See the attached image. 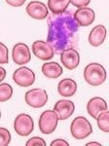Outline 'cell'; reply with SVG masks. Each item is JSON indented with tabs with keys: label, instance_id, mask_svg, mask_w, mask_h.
I'll return each mask as SVG.
<instances>
[{
	"label": "cell",
	"instance_id": "cell-29",
	"mask_svg": "<svg viewBox=\"0 0 109 146\" xmlns=\"http://www.w3.org/2000/svg\"><path fill=\"white\" fill-rule=\"evenodd\" d=\"M0 119H1V111H0Z\"/></svg>",
	"mask_w": 109,
	"mask_h": 146
},
{
	"label": "cell",
	"instance_id": "cell-27",
	"mask_svg": "<svg viewBox=\"0 0 109 146\" xmlns=\"http://www.w3.org/2000/svg\"><path fill=\"white\" fill-rule=\"evenodd\" d=\"M6 77V70L3 67H0V82H2Z\"/></svg>",
	"mask_w": 109,
	"mask_h": 146
},
{
	"label": "cell",
	"instance_id": "cell-16",
	"mask_svg": "<svg viewBox=\"0 0 109 146\" xmlns=\"http://www.w3.org/2000/svg\"><path fill=\"white\" fill-rule=\"evenodd\" d=\"M58 91L60 96H65V98H69V96H72L76 94L77 84L73 79L70 78L62 79L58 83Z\"/></svg>",
	"mask_w": 109,
	"mask_h": 146
},
{
	"label": "cell",
	"instance_id": "cell-13",
	"mask_svg": "<svg viewBox=\"0 0 109 146\" xmlns=\"http://www.w3.org/2000/svg\"><path fill=\"white\" fill-rule=\"evenodd\" d=\"M75 105L72 101L70 100H58L54 104V111L58 115V120H66L68 119L71 115L74 113Z\"/></svg>",
	"mask_w": 109,
	"mask_h": 146
},
{
	"label": "cell",
	"instance_id": "cell-8",
	"mask_svg": "<svg viewBox=\"0 0 109 146\" xmlns=\"http://www.w3.org/2000/svg\"><path fill=\"white\" fill-rule=\"evenodd\" d=\"M32 52L36 58H40L42 60H49L53 58L54 55V51L48 42L41 41H35L32 44Z\"/></svg>",
	"mask_w": 109,
	"mask_h": 146
},
{
	"label": "cell",
	"instance_id": "cell-7",
	"mask_svg": "<svg viewBox=\"0 0 109 146\" xmlns=\"http://www.w3.org/2000/svg\"><path fill=\"white\" fill-rule=\"evenodd\" d=\"M13 80L21 87H29L35 81V73L28 67H20L14 72Z\"/></svg>",
	"mask_w": 109,
	"mask_h": 146
},
{
	"label": "cell",
	"instance_id": "cell-18",
	"mask_svg": "<svg viewBox=\"0 0 109 146\" xmlns=\"http://www.w3.org/2000/svg\"><path fill=\"white\" fill-rule=\"evenodd\" d=\"M69 0H48V8L53 14H60L66 11Z\"/></svg>",
	"mask_w": 109,
	"mask_h": 146
},
{
	"label": "cell",
	"instance_id": "cell-24",
	"mask_svg": "<svg viewBox=\"0 0 109 146\" xmlns=\"http://www.w3.org/2000/svg\"><path fill=\"white\" fill-rule=\"evenodd\" d=\"M90 2H91V0H69V3L74 5L75 7H78V8L87 7L90 4Z\"/></svg>",
	"mask_w": 109,
	"mask_h": 146
},
{
	"label": "cell",
	"instance_id": "cell-23",
	"mask_svg": "<svg viewBox=\"0 0 109 146\" xmlns=\"http://www.w3.org/2000/svg\"><path fill=\"white\" fill-rule=\"evenodd\" d=\"M27 146H46V142L43 138L34 136V137H31L27 140Z\"/></svg>",
	"mask_w": 109,
	"mask_h": 146
},
{
	"label": "cell",
	"instance_id": "cell-28",
	"mask_svg": "<svg viewBox=\"0 0 109 146\" xmlns=\"http://www.w3.org/2000/svg\"><path fill=\"white\" fill-rule=\"evenodd\" d=\"M91 145H96V146H100L101 144H100V143H98V142H89V143H87V146H91Z\"/></svg>",
	"mask_w": 109,
	"mask_h": 146
},
{
	"label": "cell",
	"instance_id": "cell-11",
	"mask_svg": "<svg viewBox=\"0 0 109 146\" xmlns=\"http://www.w3.org/2000/svg\"><path fill=\"white\" fill-rule=\"evenodd\" d=\"M60 60L67 69L73 70L79 65L80 55L74 48L66 49L60 53Z\"/></svg>",
	"mask_w": 109,
	"mask_h": 146
},
{
	"label": "cell",
	"instance_id": "cell-19",
	"mask_svg": "<svg viewBox=\"0 0 109 146\" xmlns=\"http://www.w3.org/2000/svg\"><path fill=\"white\" fill-rule=\"evenodd\" d=\"M96 121H98V126L99 129L103 131V133H109V112L108 110L101 112L96 117Z\"/></svg>",
	"mask_w": 109,
	"mask_h": 146
},
{
	"label": "cell",
	"instance_id": "cell-10",
	"mask_svg": "<svg viewBox=\"0 0 109 146\" xmlns=\"http://www.w3.org/2000/svg\"><path fill=\"white\" fill-rule=\"evenodd\" d=\"M73 17H74L79 27H89L94 22L96 14H94L93 9L81 7L77 11H75V13L73 14Z\"/></svg>",
	"mask_w": 109,
	"mask_h": 146
},
{
	"label": "cell",
	"instance_id": "cell-9",
	"mask_svg": "<svg viewBox=\"0 0 109 146\" xmlns=\"http://www.w3.org/2000/svg\"><path fill=\"white\" fill-rule=\"evenodd\" d=\"M12 56H13V60L15 62V63L19 65L25 64L31 60L29 48L27 44L23 43H18L14 46Z\"/></svg>",
	"mask_w": 109,
	"mask_h": 146
},
{
	"label": "cell",
	"instance_id": "cell-5",
	"mask_svg": "<svg viewBox=\"0 0 109 146\" xmlns=\"http://www.w3.org/2000/svg\"><path fill=\"white\" fill-rule=\"evenodd\" d=\"M14 129L16 133L21 136H27L32 133L34 129L33 119L28 114H20L16 117L14 122Z\"/></svg>",
	"mask_w": 109,
	"mask_h": 146
},
{
	"label": "cell",
	"instance_id": "cell-1",
	"mask_svg": "<svg viewBox=\"0 0 109 146\" xmlns=\"http://www.w3.org/2000/svg\"><path fill=\"white\" fill-rule=\"evenodd\" d=\"M78 31L79 25L71 11L52 14L48 18L47 42L53 47L54 53L60 54L66 49L76 46Z\"/></svg>",
	"mask_w": 109,
	"mask_h": 146
},
{
	"label": "cell",
	"instance_id": "cell-22",
	"mask_svg": "<svg viewBox=\"0 0 109 146\" xmlns=\"http://www.w3.org/2000/svg\"><path fill=\"white\" fill-rule=\"evenodd\" d=\"M9 62V51L6 45L0 42V64Z\"/></svg>",
	"mask_w": 109,
	"mask_h": 146
},
{
	"label": "cell",
	"instance_id": "cell-25",
	"mask_svg": "<svg viewBox=\"0 0 109 146\" xmlns=\"http://www.w3.org/2000/svg\"><path fill=\"white\" fill-rule=\"evenodd\" d=\"M7 4L13 6V7H21L25 4V0H5Z\"/></svg>",
	"mask_w": 109,
	"mask_h": 146
},
{
	"label": "cell",
	"instance_id": "cell-17",
	"mask_svg": "<svg viewBox=\"0 0 109 146\" xmlns=\"http://www.w3.org/2000/svg\"><path fill=\"white\" fill-rule=\"evenodd\" d=\"M42 72L47 78L56 79L62 74L63 69L58 62H45L42 66Z\"/></svg>",
	"mask_w": 109,
	"mask_h": 146
},
{
	"label": "cell",
	"instance_id": "cell-20",
	"mask_svg": "<svg viewBox=\"0 0 109 146\" xmlns=\"http://www.w3.org/2000/svg\"><path fill=\"white\" fill-rule=\"evenodd\" d=\"M13 96V88L8 83L0 84V102L9 100Z\"/></svg>",
	"mask_w": 109,
	"mask_h": 146
},
{
	"label": "cell",
	"instance_id": "cell-2",
	"mask_svg": "<svg viewBox=\"0 0 109 146\" xmlns=\"http://www.w3.org/2000/svg\"><path fill=\"white\" fill-rule=\"evenodd\" d=\"M84 78L91 86H99L106 80V70L99 63H90L84 69Z\"/></svg>",
	"mask_w": 109,
	"mask_h": 146
},
{
	"label": "cell",
	"instance_id": "cell-14",
	"mask_svg": "<svg viewBox=\"0 0 109 146\" xmlns=\"http://www.w3.org/2000/svg\"><path fill=\"white\" fill-rule=\"evenodd\" d=\"M87 110L88 113L94 119H96L98 114L107 110V103L103 98H99V96H96V98H93L89 100L87 104Z\"/></svg>",
	"mask_w": 109,
	"mask_h": 146
},
{
	"label": "cell",
	"instance_id": "cell-3",
	"mask_svg": "<svg viewBox=\"0 0 109 146\" xmlns=\"http://www.w3.org/2000/svg\"><path fill=\"white\" fill-rule=\"evenodd\" d=\"M71 135L76 139H84L93 133L92 125L83 116L76 117L70 126Z\"/></svg>",
	"mask_w": 109,
	"mask_h": 146
},
{
	"label": "cell",
	"instance_id": "cell-6",
	"mask_svg": "<svg viewBox=\"0 0 109 146\" xmlns=\"http://www.w3.org/2000/svg\"><path fill=\"white\" fill-rule=\"evenodd\" d=\"M47 101L48 95L43 89H32L25 94V102L33 108L43 107Z\"/></svg>",
	"mask_w": 109,
	"mask_h": 146
},
{
	"label": "cell",
	"instance_id": "cell-4",
	"mask_svg": "<svg viewBox=\"0 0 109 146\" xmlns=\"http://www.w3.org/2000/svg\"><path fill=\"white\" fill-rule=\"evenodd\" d=\"M58 118L54 110H46L41 114L38 121L39 129L44 135H50L54 133L58 126Z\"/></svg>",
	"mask_w": 109,
	"mask_h": 146
},
{
	"label": "cell",
	"instance_id": "cell-26",
	"mask_svg": "<svg viewBox=\"0 0 109 146\" xmlns=\"http://www.w3.org/2000/svg\"><path fill=\"white\" fill-rule=\"evenodd\" d=\"M52 146H68L69 143L64 139H56L51 143Z\"/></svg>",
	"mask_w": 109,
	"mask_h": 146
},
{
	"label": "cell",
	"instance_id": "cell-21",
	"mask_svg": "<svg viewBox=\"0 0 109 146\" xmlns=\"http://www.w3.org/2000/svg\"><path fill=\"white\" fill-rule=\"evenodd\" d=\"M11 141V133L5 128H0V146H7Z\"/></svg>",
	"mask_w": 109,
	"mask_h": 146
},
{
	"label": "cell",
	"instance_id": "cell-12",
	"mask_svg": "<svg viewBox=\"0 0 109 146\" xmlns=\"http://www.w3.org/2000/svg\"><path fill=\"white\" fill-rule=\"evenodd\" d=\"M27 13L28 16L35 20H44L49 16V11L47 6L43 2L31 1L27 6Z\"/></svg>",
	"mask_w": 109,
	"mask_h": 146
},
{
	"label": "cell",
	"instance_id": "cell-15",
	"mask_svg": "<svg viewBox=\"0 0 109 146\" xmlns=\"http://www.w3.org/2000/svg\"><path fill=\"white\" fill-rule=\"evenodd\" d=\"M106 28L102 25H98L94 27L89 35V42L92 46L98 47L104 42L106 37Z\"/></svg>",
	"mask_w": 109,
	"mask_h": 146
}]
</instances>
